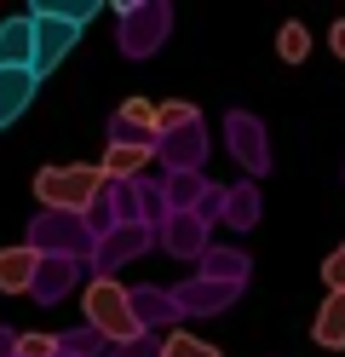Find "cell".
Instances as JSON below:
<instances>
[{
    "label": "cell",
    "mask_w": 345,
    "mask_h": 357,
    "mask_svg": "<svg viewBox=\"0 0 345 357\" xmlns=\"http://www.w3.org/2000/svg\"><path fill=\"white\" fill-rule=\"evenodd\" d=\"M311 340H316L322 351H339V346H345V294H328V300H322L316 323H311Z\"/></svg>",
    "instance_id": "52a82bcc"
},
{
    "label": "cell",
    "mask_w": 345,
    "mask_h": 357,
    "mask_svg": "<svg viewBox=\"0 0 345 357\" xmlns=\"http://www.w3.org/2000/svg\"><path fill=\"white\" fill-rule=\"evenodd\" d=\"M161 357H219V346H207L201 334L173 328V334H167V346H161Z\"/></svg>",
    "instance_id": "30bf717a"
},
{
    "label": "cell",
    "mask_w": 345,
    "mask_h": 357,
    "mask_svg": "<svg viewBox=\"0 0 345 357\" xmlns=\"http://www.w3.org/2000/svg\"><path fill=\"white\" fill-rule=\"evenodd\" d=\"M121 121L150 132V127H155V104H150V98H127V104H121Z\"/></svg>",
    "instance_id": "5bb4252c"
},
{
    "label": "cell",
    "mask_w": 345,
    "mask_h": 357,
    "mask_svg": "<svg viewBox=\"0 0 345 357\" xmlns=\"http://www.w3.org/2000/svg\"><path fill=\"white\" fill-rule=\"evenodd\" d=\"M81 305H86V323L98 328V334H109L115 346H132L138 334H144V317H138V305H132V294H127V288L115 282L109 271L86 282V294H81Z\"/></svg>",
    "instance_id": "6da1fadb"
},
{
    "label": "cell",
    "mask_w": 345,
    "mask_h": 357,
    "mask_svg": "<svg viewBox=\"0 0 345 357\" xmlns=\"http://www.w3.org/2000/svg\"><path fill=\"white\" fill-rule=\"evenodd\" d=\"M40 12H52V17H69V24H92V17H98V6H92V0H69V6H63V0H40Z\"/></svg>",
    "instance_id": "7c38bea8"
},
{
    "label": "cell",
    "mask_w": 345,
    "mask_h": 357,
    "mask_svg": "<svg viewBox=\"0 0 345 357\" xmlns=\"http://www.w3.org/2000/svg\"><path fill=\"white\" fill-rule=\"evenodd\" d=\"M35 282V248H0V294H23Z\"/></svg>",
    "instance_id": "ba28073f"
},
{
    "label": "cell",
    "mask_w": 345,
    "mask_h": 357,
    "mask_svg": "<svg viewBox=\"0 0 345 357\" xmlns=\"http://www.w3.org/2000/svg\"><path fill=\"white\" fill-rule=\"evenodd\" d=\"M150 139H109V150H104V162H98V173L104 178H132L138 167H150Z\"/></svg>",
    "instance_id": "8992f818"
},
{
    "label": "cell",
    "mask_w": 345,
    "mask_h": 357,
    "mask_svg": "<svg viewBox=\"0 0 345 357\" xmlns=\"http://www.w3.org/2000/svg\"><path fill=\"white\" fill-rule=\"evenodd\" d=\"M0 70H35V17H6L0 24Z\"/></svg>",
    "instance_id": "277c9868"
},
{
    "label": "cell",
    "mask_w": 345,
    "mask_h": 357,
    "mask_svg": "<svg viewBox=\"0 0 345 357\" xmlns=\"http://www.w3.org/2000/svg\"><path fill=\"white\" fill-rule=\"evenodd\" d=\"M196 121V109L184 104V98H167V104H155V132H184Z\"/></svg>",
    "instance_id": "8fae6325"
},
{
    "label": "cell",
    "mask_w": 345,
    "mask_h": 357,
    "mask_svg": "<svg viewBox=\"0 0 345 357\" xmlns=\"http://www.w3.org/2000/svg\"><path fill=\"white\" fill-rule=\"evenodd\" d=\"M29 17H35V75L46 81L69 52L81 47V24H69V17H52V12H40V6H29Z\"/></svg>",
    "instance_id": "3957f363"
},
{
    "label": "cell",
    "mask_w": 345,
    "mask_h": 357,
    "mask_svg": "<svg viewBox=\"0 0 345 357\" xmlns=\"http://www.w3.org/2000/svg\"><path fill=\"white\" fill-rule=\"evenodd\" d=\"M305 52H311V35H305L299 17H288V24L276 29V58H282V63H305Z\"/></svg>",
    "instance_id": "9c48e42d"
},
{
    "label": "cell",
    "mask_w": 345,
    "mask_h": 357,
    "mask_svg": "<svg viewBox=\"0 0 345 357\" xmlns=\"http://www.w3.org/2000/svg\"><path fill=\"white\" fill-rule=\"evenodd\" d=\"M322 282H328V294H345V242L322 259Z\"/></svg>",
    "instance_id": "4fadbf2b"
},
{
    "label": "cell",
    "mask_w": 345,
    "mask_h": 357,
    "mask_svg": "<svg viewBox=\"0 0 345 357\" xmlns=\"http://www.w3.org/2000/svg\"><path fill=\"white\" fill-rule=\"evenodd\" d=\"M35 93H40V75L35 70H0V132L35 104Z\"/></svg>",
    "instance_id": "5b68a950"
},
{
    "label": "cell",
    "mask_w": 345,
    "mask_h": 357,
    "mask_svg": "<svg viewBox=\"0 0 345 357\" xmlns=\"http://www.w3.org/2000/svg\"><path fill=\"white\" fill-rule=\"evenodd\" d=\"M328 47H334V58H339V63H345V17H339V24H334V29H328Z\"/></svg>",
    "instance_id": "2e32d148"
},
{
    "label": "cell",
    "mask_w": 345,
    "mask_h": 357,
    "mask_svg": "<svg viewBox=\"0 0 345 357\" xmlns=\"http://www.w3.org/2000/svg\"><path fill=\"white\" fill-rule=\"evenodd\" d=\"M17 351H23V357H52V351H58V340H52V334H23Z\"/></svg>",
    "instance_id": "9a60e30c"
},
{
    "label": "cell",
    "mask_w": 345,
    "mask_h": 357,
    "mask_svg": "<svg viewBox=\"0 0 345 357\" xmlns=\"http://www.w3.org/2000/svg\"><path fill=\"white\" fill-rule=\"evenodd\" d=\"M104 190V173L86 162H63V167H40L35 173V202L52 213H86Z\"/></svg>",
    "instance_id": "7a4b0ae2"
}]
</instances>
